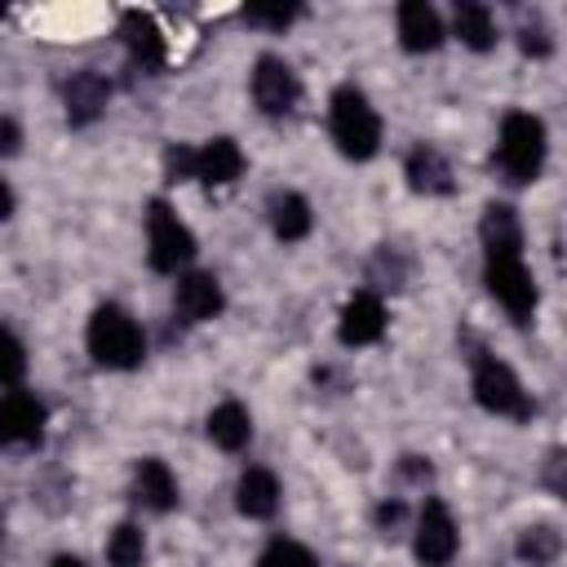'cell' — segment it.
<instances>
[{"label": "cell", "instance_id": "obj_20", "mask_svg": "<svg viewBox=\"0 0 567 567\" xmlns=\"http://www.w3.org/2000/svg\"><path fill=\"white\" fill-rule=\"evenodd\" d=\"M452 27H456L461 44L474 49V53H487V49L496 44V18H492V9L478 4V0H461L456 13H452Z\"/></svg>", "mask_w": 567, "mask_h": 567}, {"label": "cell", "instance_id": "obj_1", "mask_svg": "<svg viewBox=\"0 0 567 567\" xmlns=\"http://www.w3.org/2000/svg\"><path fill=\"white\" fill-rule=\"evenodd\" d=\"M483 279H487V292L505 306L509 319H532L536 315V279L523 261V226L514 217L509 204H492L483 213Z\"/></svg>", "mask_w": 567, "mask_h": 567}, {"label": "cell", "instance_id": "obj_10", "mask_svg": "<svg viewBox=\"0 0 567 567\" xmlns=\"http://www.w3.org/2000/svg\"><path fill=\"white\" fill-rule=\"evenodd\" d=\"M173 306L186 323H208L221 315L226 297H221V284L208 275V270H186L177 275V288H173Z\"/></svg>", "mask_w": 567, "mask_h": 567}, {"label": "cell", "instance_id": "obj_5", "mask_svg": "<svg viewBox=\"0 0 567 567\" xmlns=\"http://www.w3.org/2000/svg\"><path fill=\"white\" fill-rule=\"evenodd\" d=\"M474 399L492 416H509V421H527L532 416V394L523 390L514 368L505 359H496V354H478L474 359Z\"/></svg>", "mask_w": 567, "mask_h": 567}, {"label": "cell", "instance_id": "obj_32", "mask_svg": "<svg viewBox=\"0 0 567 567\" xmlns=\"http://www.w3.org/2000/svg\"><path fill=\"white\" fill-rule=\"evenodd\" d=\"M49 567H84V563H80V558H75V554H58V558H53V563H49Z\"/></svg>", "mask_w": 567, "mask_h": 567}, {"label": "cell", "instance_id": "obj_4", "mask_svg": "<svg viewBox=\"0 0 567 567\" xmlns=\"http://www.w3.org/2000/svg\"><path fill=\"white\" fill-rule=\"evenodd\" d=\"M545 151H549V142H545V124H540L532 111H509V115L501 120L496 164H501L505 182H514V186L536 182L540 168H545Z\"/></svg>", "mask_w": 567, "mask_h": 567}, {"label": "cell", "instance_id": "obj_23", "mask_svg": "<svg viewBox=\"0 0 567 567\" xmlns=\"http://www.w3.org/2000/svg\"><path fill=\"white\" fill-rule=\"evenodd\" d=\"M146 558V536L137 523H120L111 536H106V563L111 567H142Z\"/></svg>", "mask_w": 567, "mask_h": 567}, {"label": "cell", "instance_id": "obj_13", "mask_svg": "<svg viewBox=\"0 0 567 567\" xmlns=\"http://www.w3.org/2000/svg\"><path fill=\"white\" fill-rule=\"evenodd\" d=\"M394 27H399V44L408 53H430L443 44V22H439L434 4H425V0H403L394 13Z\"/></svg>", "mask_w": 567, "mask_h": 567}, {"label": "cell", "instance_id": "obj_2", "mask_svg": "<svg viewBox=\"0 0 567 567\" xmlns=\"http://www.w3.org/2000/svg\"><path fill=\"white\" fill-rule=\"evenodd\" d=\"M328 128H332V142L346 159H372L381 151V115L372 111V102L354 84H341L332 93Z\"/></svg>", "mask_w": 567, "mask_h": 567}, {"label": "cell", "instance_id": "obj_16", "mask_svg": "<svg viewBox=\"0 0 567 567\" xmlns=\"http://www.w3.org/2000/svg\"><path fill=\"white\" fill-rule=\"evenodd\" d=\"M133 496L146 505V509H155V514H168L182 496H177V478H173V470L159 461V456H146V461H137V474H133Z\"/></svg>", "mask_w": 567, "mask_h": 567}, {"label": "cell", "instance_id": "obj_29", "mask_svg": "<svg viewBox=\"0 0 567 567\" xmlns=\"http://www.w3.org/2000/svg\"><path fill=\"white\" fill-rule=\"evenodd\" d=\"M523 53L545 58V53H549V35H545L540 27H536V31H532V27H523Z\"/></svg>", "mask_w": 567, "mask_h": 567}, {"label": "cell", "instance_id": "obj_18", "mask_svg": "<svg viewBox=\"0 0 567 567\" xmlns=\"http://www.w3.org/2000/svg\"><path fill=\"white\" fill-rule=\"evenodd\" d=\"M403 173H408V186L421 190V195H452V168H447V159H443L434 146H425V142L408 151Z\"/></svg>", "mask_w": 567, "mask_h": 567}, {"label": "cell", "instance_id": "obj_12", "mask_svg": "<svg viewBox=\"0 0 567 567\" xmlns=\"http://www.w3.org/2000/svg\"><path fill=\"white\" fill-rule=\"evenodd\" d=\"M120 35H124L128 58H133L142 71H151V75H155V71L168 62V44H164V35H159V27H155V18H151V13L128 9V13H124V22H120Z\"/></svg>", "mask_w": 567, "mask_h": 567}, {"label": "cell", "instance_id": "obj_27", "mask_svg": "<svg viewBox=\"0 0 567 567\" xmlns=\"http://www.w3.org/2000/svg\"><path fill=\"white\" fill-rule=\"evenodd\" d=\"M164 168H168V182H195V146H168Z\"/></svg>", "mask_w": 567, "mask_h": 567}, {"label": "cell", "instance_id": "obj_30", "mask_svg": "<svg viewBox=\"0 0 567 567\" xmlns=\"http://www.w3.org/2000/svg\"><path fill=\"white\" fill-rule=\"evenodd\" d=\"M399 518H403V505H399V501H381V509H377V523H381V527H394Z\"/></svg>", "mask_w": 567, "mask_h": 567}, {"label": "cell", "instance_id": "obj_25", "mask_svg": "<svg viewBox=\"0 0 567 567\" xmlns=\"http://www.w3.org/2000/svg\"><path fill=\"white\" fill-rule=\"evenodd\" d=\"M257 567H319V563H315L310 549H301L297 540H275V545L257 558Z\"/></svg>", "mask_w": 567, "mask_h": 567}, {"label": "cell", "instance_id": "obj_24", "mask_svg": "<svg viewBox=\"0 0 567 567\" xmlns=\"http://www.w3.org/2000/svg\"><path fill=\"white\" fill-rule=\"evenodd\" d=\"M22 372H27V350H22V341L0 323V385L13 390V385L22 381Z\"/></svg>", "mask_w": 567, "mask_h": 567}, {"label": "cell", "instance_id": "obj_21", "mask_svg": "<svg viewBox=\"0 0 567 567\" xmlns=\"http://www.w3.org/2000/svg\"><path fill=\"white\" fill-rule=\"evenodd\" d=\"M270 226H275V235H279L284 244L306 239V235H310V226H315V213H310L306 195H297V190L275 195V204H270Z\"/></svg>", "mask_w": 567, "mask_h": 567}, {"label": "cell", "instance_id": "obj_15", "mask_svg": "<svg viewBox=\"0 0 567 567\" xmlns=\"http://www.w3.org/2000/svg\"><path fill=\"white\" fill-rule=\"evenodd\" d=\"M244 173V151L235 137H213L195 146V182L204 186H230Z\"/></svg>", "mask_w": 567, "mask_h": 567}, {"label": "cell", "instance_id": "obj_6", "mask_svg": "<svg viewBox=\"0 0 567 567\" xmlns=\"http://www.w3.org/2000/svg\"><path fill=\"white\" fill-rule=\"evenodd\" d=\"M146 257L159 275H177L195 257V235L164 199H151L146 208Z\"/></svg>", "mask_w": 567, "mask_h": 567}, {"label": "cell", "instance_id": "obj_11", "mask_svg": "<svg viewBox=\"0 0 567 567\" xmlns=\"http://www.w3.org/2000/svg\"><path fill=\"white\" fill-rule=\"evenodd\" d=\"M337 337L346 341V346H372V341H381L385 337V306H381V297L377 292H354L346 306H341V323H337Z\"/></svg>", "mask_w": 567, "mask_h": 567}, {"label": "cell", "instance_id": "obj_14", "mask_svg": "<svg viewBox=\"0 0 567 567\" xmlns=\"http://www.w3.org/2000/svg\"><path fill=\"white\" fill-rule=\"evenodd\" d=\"M62 102H66V120H71L75 128H84V124H93V120L106 111L111 84H106L97 71H75V75L66 80V89H62Z\"/></svg>", "mask_w": 567, "mask_h": 567}, {"label": "cell", "instance_id": "obj_17", "mask_svg": "<svg viewBox=\"0 0 567 567\" xmlns=\"http://www.w3.org/2000/svg\"><path fill=\"white\" fill-rule=\"evenodd\" d=\"M235 505L244 518H270L279 509V478L266 465H248L235 487Z\"/></svg>", "mask_w": 567, "mask_h": 567}, {"label": "cell", "instance_id": "obj_26", "mask_svg": "<svg viewBox=\"0 0 567 567\" xmlns=\"http://www.w3.org/2000/svg\"><path fill=\"white\" fill-rule=\"evenodd\" d=\"M244 18L257 22V27H275V31H284V27L297 18V4H248Z\"/></svg>", "mask_w": 567, "mask_h": 567}, {"label": "cell", "instance_id": "obj_31", "mask_svg": "<svg viewBox=\"0 0 567 567\" xmlns=\"http://www.w3.org/2000/svg\"><path fill=\"white\" fill-rule=\"evenodd\" d=\"M13 217V190H9V182L0 177V221H9Z\"/></svg>", "mask_w": 567, "mask_h": 567}, {"label": "cell", "instance_id": "obj_22", "mask_svg": "<svg viewBox=\"0 0 567 567\" xmlns=\"http://www.w3.org/2000/svg\"><path fill=\"white\" fill-rule=\"evenodd\" d=\"M558 554H563V536L549 523H536V527H527L518 536V558L532 563V567H549Z\"/></svg>", "mask_w": 567, "mask_h": 567}, {"label": "cell", "instance_id": "obj_34", "mask_svg": "<svg viewBox=\"0 0 567 567\" xmlns=\"http://www.w3.org/2000/svg\"><path fill=\"white\" fill-rule=\"evenodd\" d=\"M0 18H4V4H0Z\"/></svg>", "mask_w": 567, "mask_h": 567}, {"label": "cell", "instance_id": "obj_9", "mask_svg": "<svg viewBox=\"0 0 567 567\" xmlns=\"http://www.w3.org/2000/svg\"><path fill=\"white\" fill-rule=\"evenodd\" d=\"M44 439V403L27 390L0 394V447H35Z\"/></svg>", "mask_w": 567, "mask_h": 567}, {"label": "cell", "instance_id": "obj_7", "mask_svg": "<svg viewBox=\"0 0 567 567\" xmlns=\"http://www.w3.org/2000/svg\"><path fill=\"white\" fill-rule=\"evenodd\" d=\"M252 102L261 106V115H292L297 111V97H301V80L297 71L275 58V53H261L252 62Z\"/></svg>", "mask_w": 567, "mask_h": 567}, {"label": "cell", "instance_id": "obj_3", "mask_svg": "<svg viewBox=\"0 0 567 567\" xmlns=\"http://www.w3.org/2000/svg\"><path fill=\"white\" fill-rule=\"evenodd\" d=\"M84 341H89L93 363H102V368H111V372H128V368H137L142 354H146V337H142V328H137V319H133L128 310H120V306H97V310L89 315Z\"/></svg>", "mask_w": 567, "mask_h": 567}, {"label": "cell", "instance_id": "obj_8", "mask_svg": "<svg viewBox=\"0 0 567 567\" xmlns=\"http://www.w3.org/2000/svg\"><path fill=\"white\" fill-rule=\"evenodd\" d=\"M412 549H416V558H421L425 567H447V563L456 558V549H461V532H456L452 509H447L439 496H430V501L421 505Z\"/></svg>", "mask_w": 567, "mask_h": 567}, {"label": "cell", "instance_id": "obj_19", "mask_svg": "<svg viewBox=\"0 0 567 567\" xmlns=\"http://www.w3.org/2000/svg\"><path fill=\"white\" fill-rule=\"evenodd\" d=\"M208 439H213L221 452H244L248 439H252V416H248V408L235 403V399L217 403V408L208 412Z\"/></svg>", "mask_w": 567, "mask_h": 567}, {"label": "cell", "instance_id": "obj_28", "mask_svg": "<svg viewBox=\"0 0 567 567\" xmlns=\"http://www.w3.org/2000/svg\"><path fill=\"white\" fill-rule=\"evenodd\" d=\"M18 142H22V128H18V120L0 115V155H13V151H18Z\"/></svg>", "mask_w": 567, "mask_h": 567}, {"label": "cell", "instance_id": "obj_33", "mask_svg": "<svg viewBox=\"0 0 567 567\" xmlns=\"http://www.w3.org/2000/svg\"><path fill=\"white\" fill-rule=\"evenodd\" d=\"M0 536H4V514H0Z\"/></svg>", "mask_w": 567, "mask_h": 567}]
</instances>
